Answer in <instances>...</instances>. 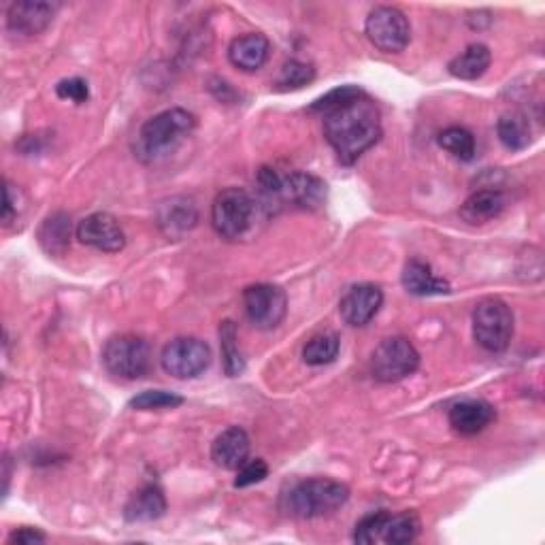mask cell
<instances>
[{
    "label": "cell",
    "mask_w": 545,
    "mask_h": 545,
    "mask_svg": "<svg viewBox=\"0 0 545 545\" xmlns=\"http://www.w3.org/2000/svg\"><path fill=\"white\" fill-rule=\"evenodd\" d=\"M322 118L326 141L345 167H352L362 154L382 139V115L367 94H360L341 107L326 111Z\"/></svg>",
    "instance_id": "1"
},
{
    "label": "cell",
    "mask_w": 545,
    "mask_h": 545,
    "mask_svg": "<svg viewBox=\"0 0 545 545\" xmlns=\"http://www.w3.org/2000/svg\"><path fill=\"white\" fill-rule=\"evenodd\" d=\"M196 126L194 115L186 109H167L152 120H147L135 141V156L143 162H158L167 158L171 152L192 135Z\"/></svg>",
    "instance_id": "2"
},
{
    "label": "cell",
    "mask_w": 545,
    "mask_h": 545,
    "mask_svg": "<svg viewBox=\"0 0 545 545\" xmlns=\"http://www.w3.org/2000/svg\"><path fill=\"white\" fill-rule=\"evenodd\" d=\"M350 499V488L335 482L326 480V477H313V480H303L290 486V490L284 494V511L294 518L311 520L328 516L343 507Z\"/></svg>",
    "instance_id": "3"
},
{
    "label": "cell",
    "mask_w": 545,
    "mask_h": 545,
    "mask_svg": "<svg viewBox=\"0 0 545 545\" xmlns=\"http://www.w3.org/2000/svg\"><path fill=\"white\" fill-rule=\"evenodd\" d=\"M256 203L243 188L222 190L211 205V226L222 239L239 241L254 224Z\"/></svg>",
    "instance_id": "4"
},
{
    "label": "cell",
    "mask_w": 545,
    "mask_h": 545,
    "mask_svg": "<svg viewBox=\"0 0 545 545\" xmlns=\"http://www.w3.org/2000/svg\"><path fill=\"white\" fill-rule=\"evenodd\" d=\"M473 337L480 348L501 354L514 337V311L501 299H484L473 309Z\"/></svg>",
    "instance_id": "5"
},
{
    "label": "cell",
    "mask_w": 545,
    "mask_h": 545,
    "mask_svg": "<svg viewBox=\"0 0 545 545\" xmlns=\"http://www.w3.org/2000/svg\"><path fill=\"white\" fill-rule=\"evenodd\" d=\"M418 367L420 354L405 337H388L371 354V375L382 384L401 382L416 373Z\"/></svg>",
    "instance_id": "6"
},
{
    "label": "cell",
    "mask_w": 545,
    "mask_h": 545,
    "mask_svg": "<svg viewBox=\"0 0 545 545\" xmlns=\"http://www.w3.org/2000/svg\"><path fill=\"white\" fill-rule=\"evenodd\" d=\"M150 345L135 335H120L107 341L103 350L105 369L122 379H139L150 371Z\"/></svg>",
    "instance_id": "7"
},
{
    "label": "cell",
    "mask_w": 545,
    "mask_h": 545,
    "mask_svg": "<svg viewBox=\"0 0 545 545\" xmlns=\"http://www.w3.org/2000/svg\"><path fill=\"white\" fill-rule=\"evenodd\" d=\"M369 41L386 54H399L411 41V26L407 15L396 7H375L365 24Z\"/></svg>",
    "instance_id": "8"
},
{
    "label": "cell",
    "mask_w": 545,
    "mask_h": 545,
    "mask_svg": "<svg viewBox=\"0 0 545 545\" xmlns=\"http://www.w3.org/2000/svg\"><path fill=\"white\" fill-rule=\"evenodd\" d=\"M162 369L177 379H192L203 375L211 365V350L203 339L177 337L164 345Z\"/></svg>",
    "instance_id": "9"
},
{
    "label": "cell",
    "mask_w": 545,
    "mask_h": 545,
    "mask_svg": "<svg viewBox=\"0 0 545 545\" xmlns=\"http://www.w3.org/2000/svg\"><path fill=\"white\" fill-rule=\"evenodd\" d=\"M243 307L256 328L273 330L286 318L288 296L275 284H254L243 290Z\"/></svg>",
    "instance_id": "10"
},
{
    "label": "cell",
    "mask_w": 545,
    "mask_h": 545,
    "mask_svg": "<svg viewBox=\"0 0 545 545\" xmlns=\"http://www.w3.org/2000/svg\"><path fill=\"white\" fill-rule=\"evenodd\" d=\"M77 239L84 245L107 254L122 252L126 245V235L120 222L105 211L92 213V216L81 220L77 224Z\"/></svg>",
    "instance_id": "11"
},
{
    "label": "cell",
    "mask_w": 545,
    "mask_h": 545,
    "mask_svg": "<svg viewBox=\"0 0 545 545\" xmlns=\"http://www.w3.org/2000/svg\"><path fill=\"white\" fill-rule=\"evenodd\" d=\"M58 9V3H45V0H39V3H32V0L13 3L7 13V28L13 35L37 37L54 22Z\"/></svg>",
    "instance_id": "12"
},
{
    "label": "cell",
    "mask_w": 545,
    "mask_h": 545,
    "mask_svg": "<svg viewBox=\"0 0 545 545\" xmlns=\"http://www.w3.org/2000/svg\"><path fill=\"white\" fill-rule=\"evenodd\" d=\"M384 303V292L375 284H358L348 290L339 303V313L345 324L367 326Z\"/></svg>",
    "instance_id": "13"
},
{
    "label": "cell",
    "mask_w": 545,
    "mask_h": 545,
    "mask_svg": "<svg viewBox=\"0 0 545 545\" xmlns=\"http://www.w3.org/2000/svg\"><path fill=\"white\" fill-rule=\"evenodd\" d=\"M450 426L460 435H477L497 420V409L484 399H467L452 405L448 414Z\"/></svg>",
    "instance_id": "14"
},
{
    "label": "cell",
    "mask_w": 545,
    "mask_h": 545,
    "mask_svg": "<svg viewBox=\"0 0 545 545\" xmlns=\"http://www.w3.org/2000/svg\"><path fill=\"white\" fill-rule=\"evenodd\" d=\"M282 201L301 209H320L326 203V184L311 173H292L282 181Z\"/></svg>",
    "instance_id": "15"
},
{
    "label": "cell",
    "mask_w": 545,
    "mask_h": 545,
    "mask_svg": "<svg viewBox=\"0 0 545 545\" xmlns=\"http://www.w3.org/2000/svg\"><path fill=\"white\" fill-rule=\"evenodd\" d=\"M247 456H250V435L239 426L226 428L211 443V460L222 469L237 471L241 465H245Z\"/></svg>",
    "instance_id": "16"
},
{
    "label": "cell",
    "mask_w": 545,
    "mask_h": 545,
    "mask_svg": "<svg viewBox=\"0 0 545 545\" xmlns=\"http://www.w3.org/2000/svg\"><path fill=\"white\" fill-rule=\"evenodd\" d=\"M271 43L262 32H247L228 47V60L241 71H258L269 60Z\"/></svg>",
    "instance_id": "17"
},
{
    "label": "cell",
    "mask_w": 545,
    "mask_h": 545,
    "mask_svg": "<svg viewBox=\"0 0 545 545\" xmlns=\"http://www.w3.org/2000/svg\"><path fill=\"white\" fill-rule=\"evenodd\" d=\"M505 205L507 201L501 190H477L462 203L460 218L467 224L482 226L486 222L497 220L503 213Z\"/></svg>",
    "instance_id": "18"
},
{
    "label": "cell",
    "mask_w": 545,
    "mask_h": 545,
    "mask_svg": "<svg viewBox=\"0 0 545 545\" xmlns=\"http://www.w3.org/2000/svg\"><path fill=\"white\" fill-rule=\"evenodd\" d=\"M167 511V499L156 484L141 486L124 507V518L128 522H154Z\"/></svg>",
    "instance_id": "19"
},
{
    "label": "cell",
    "mask_w": 545,
    "mask_h": 545,
    "mask_svg": "<svg viewBox=\"0 0 545 545\" xmlns=\"http://www.w3.org/2000/svg\"><path fill=\"white\" fill-rule=\"evenodd\" d=\"M401 282H403V288L414 296H437V294H448L452 290L445 279L433 273L431 264L416 258L405 264Z\"/></svg>",
    "instance_id": "20"
},
{
    "label": "cell",
    "mask_w": 545,
    "mask_h": 545,
    "mask_svg": "<svg viewBox=\"0 0 545 545\" xmlns=\"http://www.w3.org/2000/svg\"><path fill=\"white\" fill-rule=\"evenodd\" d=\"M158 220L164 233L175 237V235L188 233L190 228L196 226L198 213L190 198H171V201L160 205Z\"/></svg>",
    "instance_id": "21"
},
{
    "label": "cell",
    "mask_w": 545,
    "mask_h": 545,
    "mask_svg": "<svg viewBox=\"0 0 545 545\" xmlns=\"http://www.w3.org/2000/svg\"><path fill=\"white\" fill-rule=\"evenodd\" d=\"M492 54L490 49L482 43H473L469 45L465 52L458 54L450 64L448 69L456 79H465V81H475L480 79L490 66Z\"/></svg>",
    "instance_id": "22"
},
{
    "label": "cell",
    "mask_w": 545,
    "mask_h": 545,
    "mask_svg": "<svg viewBox=\"0 0 545 545\" xmlns=\"http://www.w3.org/2000/svg\"><path fill=\"white\" fill-rule=\"evenodd\" d=\"M497 132H499L501 143L511 152L526 150L533 139L531 122H528L526 115L520 111H509V113L501 115V120L497 124Z\"/></svg>",
    "instance_id": "23"
},
{
    "label": "cell",
    "mask_w": 545,
    "mask_h": 545,
    "mask_svg": "<svg viewBox=\"0 0 545 545\" xmlns=\"http://www.w3.org/2000/svg\"><path fill=\"white\" fill-rule=\"evenodd\" d=\"M39 243L47 254H64L71 243V218L66 213L49 216L39 228Z\"/></svg>",
    "instance_id": "24"
},
{
    "label": "cell",
    "mask_w": 545,
    "mask_h": 545,
    "mask_svg": "<svg viewBox=\"0 0 545 545\" xmlns=\"http://www.w3.org/2000/svg\"><path fill=\"white\" fill-rule=\"evenodd\" d=\"M220 348H222V365L228 377H239L245 371V358L239 348L237 324L233 320H224L220 324Z\"/></svg>",
    "instance_id": "25"
},
{
    "label": "cell",
    "mask_w": 545,
    "mask_h": 545,
    "mask_svg": "<svg viewBox=\"0 0 545 545\" xmlns=\"http://www.w3.org/2000/svg\"><path fill=\"white\" fill-rule=\"evenodd\" d=\"M341 341L339 335L333 333V330H324V333L313 335L303 348V360L309 367H324L335 362L339 356Z\"/></svg>",
    "instance_id": "26"
},
{
    "label": "cell",
    "mask_w": 545,
    "mask_h": 545,
    "mask_svg": "<svg viewBox=\"0 0 545 545\" xmlns=\"http://www.w3.org/2000/svg\"><path fill=\"white\" fill-rule=\"evenodd\" d=\"M418 533H420V518L414 514V511H405V514H399V516L388 514L382 526V541L392 545H405L414 541Z\"/></svg>",
    "instance_id": "27"
},
{
    "label": "cell",
    "mask_w": 545,
    "mask_h": 545,
    "mask_svg": "<svg viewBox=\"0 0 545 545\" xmlns=\"http://www.w3.org/2000/svg\"><path fill=\"white\" fill-rule=\"evenodd\" d=\"M437 141L445 152H450L458 160L469 162L475 158V137L467 128H462V126L445 128Z\"/></svg>",
    "instance_id": "28"
},
{
    "label": "cell",
    "mask_w": 545,
    "mask_h": 545,
    "mask_svg": "<svg viewBox=\"0 0 545 545\" xmlns=\"http://www.w3.org/2000/svg\"><path fill=\"white\" fill-rule=\"evenodd\" d=\"M313 77H316V69H313L311 64L301 62V60H288L282 66V71H279V75L275 79V86H277V90H296V88H303V86L311 84Z\"/></svg>",
    "instance_id": "29"
},
{
    "label": "cell",
    "mask_w": 545,
    "mask_h": 545,
    "mask_svg": "<svg viewBox=\"0 0 545 545\" xmlns=\"http://www.w3.org/2000/svg\"><path fill=\"white\" fill-rule=\"evenodd\" d=\"M179 405H184V399L179 394L169 392V390H145L135 399L130 401L132 409L139 411H154V409H175Z\"/></svg>",
    "instance_id": "30"
},
{
    "label": "cell",
    "mask_w": 545,
    "mask_h": 545,
    "mask_svg": "<svg viewBox=\"0 0 545 545\" xmlns=\"http://www.w3.org/2000/svg\"><path fill=\"white\" fill-rule=\"evenodd\" d=\"M386 518H388L386 511H375V514H369V516L362 518L354 528V541L371 545V543L382 539V526H384Z\"/></svg>",
    "instance_id": "31"
},
{
    "label": "cell",
    "mask_w": 545,
    "mask_h": 545,
    "mask_svg": "<svg viewBox=\"0 0 545 545\" xmlns=\"http://www.w3.org/2000/svg\"><path fill=\"white\" fill-rule=\"evenodd\" d=\"M360 94H365V92H362L358 86H339L335 90H330L328 94H324L322 98H318V101L311 105V111L324 115L326 111L335 109V107H341L343 103L352 101V98H356Z\"/></svg>",
    "instance_id": "32"
},
{
    "label": "cell",
    "mask_w": 545,
    "mask_h": 545,
    "mask_svg": "<svg viewBox=\"0 0 545 545\" xmlns=\"http://www.w3.org/2000/svg\"><path fill=\"white\" fill-rule=\"evenodd\" d=\"M269 475V465L262 458L256 460H247L245 465H241L237 469V480H235V488H247L252 484L262 482L264 477Z\"/></svg>",
    "instance_id": "33"
},
{
    "label": "cell",
    "mask_w": 545,
    "mask_h": 545,
    "mask_svg": "<svg viewBox=\"0 0 545 545\" xmlns=\"http://www.w3.org/2000/svg\"><path fill=\"white\" fill-rule=\"evenodd\" d=\"M56 94L64 101H73L77 105L86 103L90 98V90L88 84L81 77H71V79H62L60 84L56 86Z\"/></svg>",
    "instance_id": "34"
},
{
    "label": "cell",
    "mask_w": 545,
    "mask_h": 545,
    "mask_svg": "<svg viewBox=\"0 0 545 545\" xmlns=\"http://www.w3.org/2000/svg\"><path fill=\"white\" fill-rule=\"evenodd\" d=\"M45 541H47L45 533H41L39 528H30V526L18 528V531H13L9 535V543H20V545H37Z\"/></svg>",
    "instance_id": "35"
},
{
    "label": "cell",
    "mask_w": 545,
    "mask_h": 545,
    "mask_svg": "<svg viewBox=\"0 0 545 545\" xmlns=\"http://www.w3.org/2000/svg\"><path fill=\"white\" fill-rule=\"evenodd\" d=\"M15 216H18V211H15L13 198H11V186L5 184V205H3V222L9 224Z\"/></svg>",
    "instance_id": "36"
}]
</instances>
